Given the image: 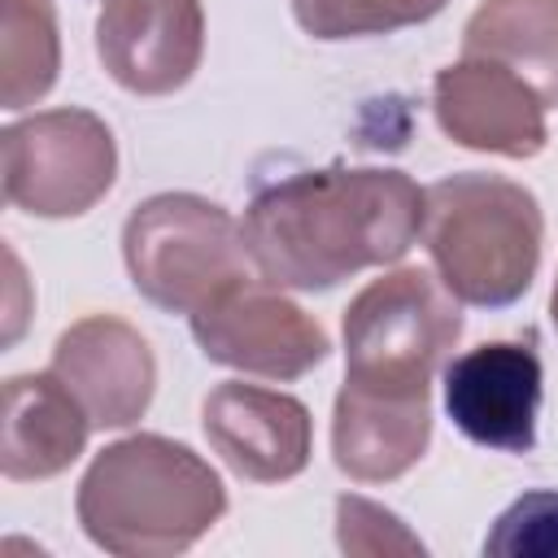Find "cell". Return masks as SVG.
<instances>
[{"instance_id":"6da1fadb","label":"cell","mask_w":558,"mask_h":558,"mask_svg":"<svg viewBox=\"0 0 558 558\" xmlns=\"http://www.w3.org/2000/svg\"><path fill=\"white\" fill-rule=\"evenodd\" d=\"M240 231L266 283L327 292L414 248L423 231V187L392 166L296 170L257 187Z\"/></svg>"},{"instance_id":"7a4b0ae2","label":"cell","mask_w":558,"mask_h":558,"mask_svg":"<svg viewBox=\"0 0 558 558\" xmlns=\"http://www.w3.org/2000/svg\"><path fill=\"white\" fill-rule=\"evenodd\" d=\"M74 514L83 536L105 554L170 558L227 514V488L183 440L135 432L92 458L74 493Z\"/></svg>"},{"instance_id":"3957f363","label":"cell","mask_w":558,"mask_h":558,"mask_svg":"<svg viewBox=\"0 0 558 558\" xmlns=\"http://www.w3.org/2000/svg\"><path fill=\"white\" fill-rule=\"evenodd\" d=\"M423 248L440 283L480 310L514 305L541 266V201L501 174L458 170L423 187Z\"/></svg>"},{"instance_id":"277c9868","label":"cell","mask_w":558,"mask_h":558,"mask_svg":"<svg viewBox=\"0 0 558 558\" xmlns=\"http://www.w3.org/2000/svg\"><path fill=\"white\" fill-rule=\"evenodd\" d=\"M344 384L379 392H432L462 340V301L436 270L397 266L371 279L344 310Z\"/></svg>"},{"instance_id":"5b68a950","label":"cell","mask_w":558,"mask_h":558,"mask_svg":"<svg viewBox=\"0 0 558 558\" xmlns=\"http://www.w3.org/2000/svg\"><path fill=\"white\" fill-rule=\"evenodd\" d=\"M122 262L135 292L170 314H196L253 266L231 209L196 192L140 201L122 222Z\"/></svg>"},{"instance_id":"8992f818","label":"cell","mask_w":558,"mask_h":558,"mask_svg":"<svg viewBox=\"0 0 558 558\" xmlns=\"http://www.w3.org/2000/svg\"><path fill=\"white\" fill-rule=\"evenodd\" d=\"M4 201L31 218H78L118 179V140L78 105L39 109L4 126Z\"/></svg>"},{"instance_id":"52a82bcc","label":"cell","mask_w":558,"mask_h":558,"mask_svg":"<svg viewBox=\"0 0 558 558\" xmlns=\"http://www.w3.org/2000/svg\"><path fill=\"white\" fill-rule=\"evenodd\" d=\"M187 323L209 362L257 379H301L331 353L323 323L262 275L231 283L222 296L187 314Z\"/></svg>"},{"instance_id":"ba28073f","label":"cell","mask_w":558,"mask_h":558,"mask_svg":"<svg viewBox=\"0 0 558 558\" xmlns=\"http://www.w3.org/2000/svg\"><path fill=\"white\" fill-rule=\"evenodd\" d=\"M445 414L453 427L497 453H527L536 445L545 371L523 340H488L445 362Z\"/></svg>"},{"instance_id":"9c48e42d","label":"cell","mask_w":558,"mask_h":558,"mask_svg":"<svg viewBox=\"0 0 558 558\" xmlns=\"http://www.w3.org/2000/svg\"><path fill=\"white\" fill-rule=\"evenodd\" d=\"M432 109H436L440 131L471 153H497L510 161H527L549 140V126H545L549 100L519 70L501 61L462 57L436 70Z\"/></svg>"},{"instance_id":"30bf717a","label":"cell","mask_w":558,"mask_h":558,"mask_svg":"<svg viewBox=\"0 0 558 558\" xmlns=\"http://www.w3.org/2000/svg\"><path fill=\"white\" fill-rule=\"evenodd\" d=\"M201 432L209 449L253 484H283L310 466L314 418L292 392L222 379L201 401Z\"/></svg>"},{"instance_id":"8fae6325","label":"cell","mask_w":558,"mask_h":558,"mask_svg":"<svg viewBox=\"0 0 558 558\" xmlns=\"http://www.w3.org/2000/svg\"><path fill=\"white\" fill-rule=\"evenodd\" d=\"M96 57L135 96H170L192 83L205 57L201 0H105L96 13Z\"/></svg>"},{"instance_id":"7c38bea8","label":"cell","mask_w":558,"mask_h":558,"mask_svg":"<svg viewBox=\"0 0 558 558\" xmlns=\"http://www.w3.org/2000/svg\"><path fill=\"white\" fill-rule=\"evenodd\" d=\"M48 371L74 392L92 427L105 432L140 423L157 392L153 344L118 314H87L70 323L52 344Z\"/></svg>"},{"instance_id":"4fadbf2b","label":"cell","mask_w":558,"mask_h":558,"mask_svg":"<svg viewBox=\"0 0 558 558\" xmlns=\"http://www.w3.org/2000/svg\"><path fill=\"white\" fill-rule=\"evenodd\" d=\"M432 445V392H379L340 384L331 410V462L357 484L401 480Z\"/></svg>"},{"instance_id":"5bb4252c","label":"cell","mask_w":558,"mask_h":558,"mask_svg":"<svg viewBox=\"0 0 558 558\" xmlns=\"http://www.w3.org/2000/svg\"><path fill=\"white\" fill-rule=\"evenodd\" d=\"M92 418L52 371H26L4 379V440L0 471L13 484L52 480L87 449Z\"/></svg>"},{"instance_id":"9a60e30c","label":"cell","mask_w":558,"mask_h":558,"mask_svg":"<svg viewBox=\"0 0 558 558\" xmlns=\"http://www.w3.org/2000/svg\"><path fill=\"white\" fill-rule=\"evenodd\" d=\"M462 57L519 70L545 100L558 96V0H484L462 26Z\"/></svg>"},{"instance_id":"2e32d148","label":"cell","mask_w":558,"mask_h":558,"mask_svg":"<svg viewBox=\"0 0 558 558\" xmlns=\"http://www.w3.org/2000/svg\"><path fill=\"white\" fill-rule=\"evenodd\" d=\"M61 74L52 0H0V105L9 113L44 100Z\"/></svg>"},{"instance_id":"e0dca14e","label":"cell","mask_w":558,"mask_h":558,"mask_svg":"<svg viewBox=\"0 0 558 558\" xmlns=\"http://www.w3.org/2000/svg\"><path fill=\"white\" fill-rule=\"evenodd\" d=\"M292 17L314 39H366L432 22L449 0H288Z\"/></svg>"},{"instance_id":"ac0fdd59","label":"cell","mask_w":558,"mask_h":558,"mask_svg":"<svg viewBox=\"0 0 558 558\" xmlns=\"http://www.w3.org/2000/svg\"><path fill=\"white\" fill-rule=\"evenodd\" d=\"M484 554L493 558H558V488L514 497L488 527Z\"/></svg>"},{"instance_id":"d6986e66","label":"cell","mask_w":558,"mask_h":558,"mask_svg":"<svg viewBox=\"0 0 558 558\" xmlns=\"http://www.w3.org/2000/svg\"><path fill=\"white\" fill-rule=\"evenodd\" d=\"M336 541L344 554H366V558H379V554H423V541L384 506L357 497V493H344L336 497Z\"/></svg>"},{"instance_id":"ffe728a7","label":"cell","mask_w":558,"mask_h":558,"mask_svg":"<svg viewBox=\"0 0 558 558\" xmlns=\"http://www.w3.org/2000/svg\"><path fill=\"white\" fill-rule=\"evenodd\" d=\"M549 318H554V331H558V275H554V292H549Z\"/></svg>"}]
</instances>
